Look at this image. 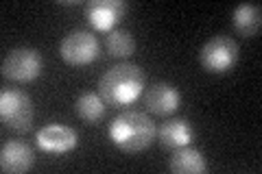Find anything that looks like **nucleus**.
I'll use <instances>...</instances> for the list:
<instances>
[{"label":"nucleus","instance_id":"obj_1","mask_svg":"<svg viewBox=\"0 0 262 174\" xmlns=\"http://www.w3.org/2000/svg\"><path fill=\"white\" fill-rule=\"evenodd\" d=\"M146 85L144 70L136 63H118L98 81V94L112 107H129L142 96Z\"/></svg>","mask_w":262,"mask_h":174},{"label":"nucleus","instance_id":"obj_2","mask_svg":"<svg viewBox=\"0 0 262 174\" xmlns=\"http://www.w3.org/2000/svg\"><path fill=\"white\" fill-rule=\"evenodd\" d=\"M107 133L110 139L122 153L138 155L144 153L153 144V139L158 137V129H155V124L144 111L125 109L112 120Z\"/></svg>","mask_w":262,"mask_h":174},{"label":"nucleus","instance_id":"obj_3","mask_svg":"<svg viewBox=\"0 0 262 174\" xmlns=\"http://www.w3.org/2000/svg\"><path fill=\"white\" fill-rule=\"evenodd\" d=\"M238 53H241V48L234 37L214 35L201 46L199 63L210 74H223L234 68V63L238 61Z\"/></svg>","mask_w":262,"mask_h":174},{"label":"nucleus","instance_id":"obj_4","mask_svg":"<svg viewBox=\"0 0 262 174\" xmlns=\"http://www.w3.org/2000/svg\"><path fill=\"white\" fill-rule=\"evenodd\" d=\"M59 55H61V59L70 65H90L101 55V44H98L94 33L83 31V29H75L61 39Z\"/></svg>","mask_w":262,"mask_h":174},{"label":"nucleus","instance_id":"obj_5","mask_svg":"<svg viewBox=\"0 0 262 174\" xmlns=\"http://www.w3.org/2000/svg\"><path fill=\"white\" fill-rule=\"evenodd\" d=\"M42 68H44V61H42L39 51L22 46V48H15V51L7 53L0 70H3V77H7L9 81L31 83L42 74Z\"/></svg>","mask_w":262,"mask_h":174},{"label":"nucleus","instance_id":"obj_6","mask_svg":"<svg viewBox=\"0 0 262 174\" xmlns=\"http://www.w3.org/2000/svg\"><path fill=\"white\" fill-rule=\"evenodd\" d=\"M33 103L31 96L22 89H5L0 94V118L7 129L29 131L33 124Z\"/></svg>","mask_w":262,"mask_h":174},{"label":"nucleus","instance_id":"obj_7","mask_svg":"<svg viewBox=\"0 0 262 174\" xmlns=\"http://www.w3.org/2000/svg\"><path fill=\"white\" fill-rule=\"evenodd\" d=\"M35 142L39 151H44L46 155H66L79 146V135L75 129L66 124H46L44 129L37 131Z\"/></svg>","mask_w":262,"mask_h":174},{"label":"nucleus","instance_id":"obj_8","mask_svg":"<svg viewBox=\"0 0 262 174\" xmlns=\"http://www.w3.org/2000/svg\"><path fill=\"white\" fill-rule=\"evenodd\" d=\"M83 11L88 22L92 24V29L101 33H110L125 18L127 3H122V0H90Z\"/></svg>","mask_w":262,"mask_h":174},{"label":"nucleus","instance_id":"obj_9","mask_svg":"<svg viewBox=\"0 0 262 174\" xmlns=\"http://www.w3.org/2000/svg\"><path fill=\"white\" fill-rule=\"evenodd\" d=\"M35 163V155H33V148L24 142H7L0 148V170L7 174H22L29 172Z\"/></svg>","mask_w":262,"mask_h":174},{"label":"nucleus","instance_id":"obj_10","mask_svg":"<svg viewBox=\"0 0 262 174\" xmlns=\"http://www.w3.org/2000/svg\"><path fill=\"white\" fill-rule=\"evenodd\" d=\"M182 105V94L170 83H155L146 92V107L155 115H170Z\"/></svg>","mask_w":262,"mask_h":174},{"label":"nucleus","instance_id":"obj_11","mask_svg":"<svg viewBox=\"0 0 262 174\" xmlns=\"http://www.w3.org/2000/svg\"><path fill=\"white\" fill-rule=\"evenodd\" d=\"M194 137V131L190 127V122L184 118H173L160 124L158 129V139L160 146L166 148V151H177L182 146H190Z\"/></svg>","mask_w":262,"mask_h":174},{"label":"nucleus","instance_id":"obj_12","mask_svg":"<svg viewBox=\"0 0 262 174\" xmlns=\"http://www.w3.org/2000/svg\"><path fill=\"white\" fill-rule=\"evenodd\" d=\"M170 172L175 174H203L208 172L206 157L201 155V151H196L192 146H182L173 151L170 157Z\"/></svg>","mask_w":262,"mask_h":174},{"label":"nucleus","instance_id":"obj_13","mask_svg":"<svg viewBox=\"0 0 262 174\" xmlns=\"http://www.w3.org/2000/svg\"><path fill=\"white\" fill-rule=\"evenodd\" d=\"M232 24L238 35L243 37H256L260 33L262 27V11H260V5H251V3H245L238 5L232 13Z\"/></svg>","mask_w":262,"mask_h":174},{"label":"nucleus","instance_id":"obj_14","mask_svg":"<svg viewBox=\"0 0 262 174\" xmlns=\"http://www.w3.org/2000/svg\"><path fill=\"white\" fill-rule=\"evenodd\" d=\"M107 111V103L103 101V96L98 92H85L77 98L75 103V113L79 115L85 124H96L105 118Z\"/></svg>","mask_w":262,"mask_h":174},{"label":"nucleus","instance_id":"obj_15","mask_svg":"<svg viewBox=\"0 0 262 174\" xmlns=\"http://www.w3.org/2000/svg\"><path fill=\"white\" fill-rule=\"evenodd\" d=\"M105 48H107V53L112 57H120V59H125V57H131L136 51V39L131 35L129 31H118L114 29L107 33V37H105Z\"/></svg>","mask_w":262,"mask_h":174}]
</instances>
